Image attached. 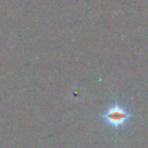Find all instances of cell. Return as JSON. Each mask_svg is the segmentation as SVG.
<instances>
[{"label": "cell", "mask_w": 148, "mask_h": 148, "mask_svg": "<svg viewBox=\"0 0 148 148\" xmlns=\"http://www.w3.org/2000/svg\"><path fill=\"white\" fill-rule=\"evenodd\" d=\"M99 116L106 125L115 130L125 125L130 119L134 117V115H132L126 107L119 105L117 100L113 105L108 106L105 112L99 114Z\"/></svg>", "instance_id": "obj_1"}]
</instances>
